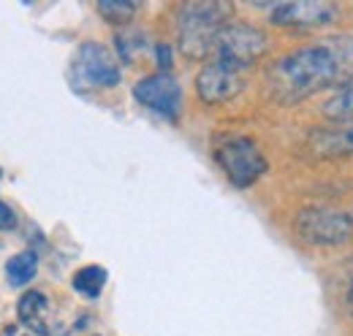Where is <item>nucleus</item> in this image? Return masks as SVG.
Instances as JSON below:
<instances>
[{
  "label": "nucleus",
  "instance_id": "obj_16",
  "mask_svg": "<svg viewBox=\"0 0 353 336\" xmlns=\"http://www.w3.org/2000/svg\"><path fill=\"white\" fill-rule=\"evenodd\" d=\"M117 54H120V60L123 63H136L144 52H147V39H144V33H136V30H125V33H120L117 39Z\"/></svg>",
  "mask_w": 353,
  "mask_h": 336
},
{
  "label": "nucleus",
  "instance_id": "obj_15",
  "mask_svg": "<svg viewBox=\"0 0 353 336\" xmlns=\"http://www.w3.org/2000/svg\"><path fill=\"white\" fill-rule=\"evenodd\" d=\"M136 11H139V6L128 3V0H101L98 3V14L112 25H128L136 17Z\"/></svg>",
  "mask_w": 353,
  "mask_h": 336
},
{
  "label": "nucleus",
  "instance_id": "obj_13",
  "mask_svg": "<svg viewBox=\"0 0 353 336\" xmlns=\"http://www.w3.org/2000/svg\"><path fill=\"white\" fill-rule=\"evenodd\" d=\"M106 280H109V274H106L103 266H85V269H79L74 274L71 285H74L77 293H82L85 298H98L106 288Z\"/></svg>",
  "mask_w": 353,
  "mask_h": 336
},
{
  "label": "nucleus",
  "instance_id": "obj_3",
  "mask_svg": "<svg viewBox=\"0 0 353 336\" xmlns=\"http://www.w3.org/2000/svg\"><path fill=\"white\" fill-rule=\"evenodd\" d=\"M215 160L223 168L225 179L234 187H239V190L253 187L269 171V163H266L261 147L253 138H248V136H228V138H223L221 144L215 147Z\"/></svg>",
  "mask_w": 353,
  "mask_h": 336
},
{
  "label": "nucleus",
  "instance_id": "obj_10",
  "mask_svg": "<svg viewBox=\"0 0 353 336\" xmlns=\"http://www.w3.org/2000/svg\"><path fill=\"white\" fill-rule=\"evenodd\" d=\"M305 152L315 160L353 158V125L312 127L305 138Z\"/></svg>",
  "mask_w": 353,
  "mask_h": 336
},
{
  "label": "nucleus",
  "instance_id": "obj_6",
  "mask_svg": "<svg viewBox=\"0 0 353 336\" xmlns=\"http://www.w3.org/2000/svg\"><path fill=\"white\" fill-rule=\"evenodd\" d=\"M74 90H109L120 84V65L114 54L98 41H85L71 60Z\"/></svg>",
  "mask_w": 353,
  "mask_h": 336
},
{
  "label": "nucleus",
  "instance_id": "obj_1",
  "mask_svg": "<svg viewBox=\"0 0 353 336\" xmlns=\"http://www.w3.org/2000/svg\"><path fill=\"white\" fill-rule=\"evenodd\" d=\"M266 87L280 103H302L323 90L353 87V36H332L283 54L266 71Z\"/></svg>",
  "mask_w": 353,
  "mask_h": 336
},
{
  "label": "nucleus",
  "instance_id": "obj_17",
  "mask_svg": "<svg viewBox=\"0 0 353 336\" xmlns=\"http://www.w3.org/2000/svg\"><path fill=\"white\" fill-rule=\"evenodd\" d=\"M155 60H158L161 74H169L172 71V49L166 43H155Z\"/></svg>",
  "mask_w": 353,
  "mask_h": 336
},
{
  "label": "nucleus",
  "instance_id": "obj_5",
  "mask_svg": "<svg viewBox=\"0 0 353 336\" xmlns=\"http://www.w3.org/2000/svg\"><path fill=\"white\" fill-rule=\"evenodd\" d=\"M294 231L302 242L315 247H337L351 242L353 217L345 211L326 209V207H310L302 209L294 220Z\"/></svg>",
  "mask_w": 353,
  "mask_h": 336
},
{
  "label": "nucleus",
  "instance_id": "obj_12",
  "mask_svg": "<svg viewBox=\"0 0 353 336\" xmlns=\"http://www.w3.org/2000/svg\"><path fill=\"white\" fill-rule=\"evenodd\" d=\"M39 271V258L36 252L25 250V252H17L8 263H6V280L14 285V288H25L28 282H33Z\"/></svg>",
  "mask_w": 353,
  "mask_h": 336
},
{
  "label": "nucleus",
  "instance_id": "obj_14",
  "mask_svg": "<svg viewBox=\"0 0 353 336\" xmlns=\"http://www.w3.org/2000/svg\"><path fill=\"white\" fill-rule=\"evenodd\" d=\"M321 114H323L329 123H334V125H353V87L351 90L334 92V95L323 103Z\"/></svg>",
  "mask_w": 353,
  "mask_h": 336
},
{
  "label": "nucleus",
  "instance_id": "obj_9",
  "mask_svg": "<svg viewBox=\"0 0 353 336\" xmlns=\"http://www.w3.org/2000/svg\"><path fill=\"white\" fill-rule=\"evenodd\" d=\"M133 98L144 109H150V112H155L166 120H176L179 112H182V87L172 74L158 71V74L141 76L133 84Z\"/></svg>",
  "mask_w": 353,
  "mask_h": 336
},
{
  "label": "nucleus",
  "instance_id": "obj_8",
  "mask_svg": "<svg viewBox=\"0 0 353 336\" xmlns=\"http://www.w3.org/2000/svg\"><path fill=\"white\" fill-rule=\"evenodd\" d=\"M340 17V6L329 0H288L277 3L269 14L272 25L288 28V30H315L326 28Z\"/></svg>",
  "mask_w": 353,
  "mask_h": 336
},
{
  "label": "nucleus",
  "instance_id": "obj_2",
  "mask_svg": "<svg viewBox=\"0 0 353 336\" xmlns=\"http://www.w3.org/2000/svg\"><path fill=\"white\" fill-rule=\"evenodd\" d=\"M234 6L225 0H196L176 8V46L188 60H204L215 52L221 30L231 22Z\"/></svg>",
  "mask_w": 353,
  "mask_h": 336
},
{
  "label": "nucleus",
  "instance_id": "obj_7",
  "mask_svg": "<svg viewBox=\"0 0 353 336\" xmlns=\"http://www.w3.org/2000/svg\"><path fill=\"white\" fill-rule=\"evenodd\" d=\"M248 71L242 68H234L223 60H210L201 65V71L196 74V95L207 103V106H218V103H225L231 98H236L245 84H248Z\"/></svg>",
  "mask_w": 353,
  "mask_h": 336
},
{
  "label": "nucleus",
  "instance_id": "obj_11",
  "mask_svg": "<svg viewBox=\"0 0 353 336\" xmlns=\"http://www.w3.org/2000/svg\"><path fill=\"white\" fill-rule=\"evenodd\" d=\"M49 312H52V301H49L41 291H28V293H22L19 304H17L19 323H22L25 328H30L33 334L68 336V328H63L60 323L49 320Z\"/></svg>",
  "mask_w": 353,
  "mask_h": 336
},
{
  "label": "nucleus",
  "instance_id": "obj_4",
  "mask_svg": "<svg viewBox=\"0 0 353 336\" xmlns=\"http://www.w3.org/2000/svg\"><path fill=\"white\" fill-rule=\"evenodd\" d=\"M266 52H269V39L261 28L248 25V22H228L215 41L212 57L234 68L250 71Z\"/></svg>",
  "mask_w": 353,
  "mask_h": 336
},
{
  "label": "nucleus",
  "instance_id": "obj_18",
  "mask_svg": "<svg viewBox=\"0 0 353 336\" xmlns=\"http://www.w3.org/2000/svg\"><path fill=\"white\" fill-rule=\"evenodd\" d=\"M17 228V214L8 204L0 201V231H14Z\"/></svg>",
  "mask_w": 353,
  "mask_h": 336
}]
</instances>
